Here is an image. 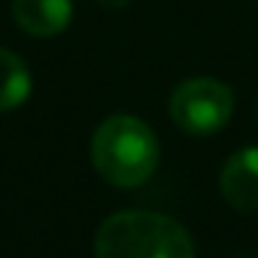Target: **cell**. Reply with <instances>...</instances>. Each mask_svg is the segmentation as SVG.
Returning a JSON list of instances; mask_svg holds the SVG:
<instances>
[{
  "instance_id": "1",
  "label": "cell",
  "mask_w": 258,
  "mask_h": 258,
  "mask_svg": "<svg viewBox=\"0 0 258 258\" xmlns=\"http://www.w3.org/2000/svg\"><path fill=\"white\" fill-rule=\"evenodd\" d=\"M95 258H195V241L178 219L128 208L100 222Z\"/></svg>"
},
{
  "instance_id": "7",
  "label": "cell",
  "mask_w": 258,
  "mask_h": 258,
  "mask_svg": "<svg viewBox=\"0 0 258 258\" xmlns=\"http://www.w3.org/2000/svg\"><path fill=\"white\" fill-rule=\"evenodd\" d=\"M103 9H125L131 3V0H97Z\"/></svg>"
},
{
  "instance_id": "4",
  "label": "cell",
  "mask_w": 258,
  "mask_h": 258,
  "mask_svg": "<svg viewBox=\"0 0 258 258\" xmlns=\"http://www.w3.org/2000/svg\"><path fill=\"white\" fill-rule=\"evenodd\" d=\"M219 191L236 211H258V147H241L225 161Z\"/></svg>"
},
{
  "instance_id": "6",
  "label": "cell",
  "mask_w": 258,
  "mask_h": 258,
  "mask_svg": "<svg viewBox=\"0 0 258 258\" xmlns=\"http://www.w3.org/2000/svg\"><path fill=\"white\" fill-rule=\"evenodd\" d=\"M34 89L31 70L17 53L0 47V111L20 108Z\"/></svg>"
},
{
  "instance_id": "2",
  "label": "cell",
  "mask_w": 258,
  "mask_h": 258,
  "mask_svg": "<svg viewBox=\"0 0 258 258\" xmlns=\"http://www.w3.org/2000/svg\"><path fill=\"white\" fill-rule=\"evenodd\" d=\"M156 131L134 114H114L97 125L92 136V164L106 183L136 189L147 183L158 167Z\"/></svg>"
},
{
  "instance_id": "5",
  "label": "cell",
  "mask_w": 258,
  "mask_h": 258,
  "mask_svg": "<svg viewBox=\"0 0 258 258\" xmlns=\"http://www.w3.org/2000/svg\"><path fill=\"white\" fill-rule=\"evenodd\" d=\"M12 14L28 36L50 39L67 31L73 20V0H12Z\"/></svg>"
},
{
  "instance_id": "3",
  "label": "cell",
  "mask_w": 258,
  "mask_h": 258,
  "mask_svg": "<svg viewBox=\"0 0 258 258\" xmlns=\"http://www.w3.org/2000/svg\"><path fill=\"white\" fill-rule=\"evenodd\" d=\"M169 117L191 136H211L233 117V89L208 75L186 78L169 97Z\"/></svg>"
},
{
  "instance_id": "8",
  "label": "cell",
  "mask_w": 258,
  "mask_h": 258,
  "mask_svg": "<svg viewBox=\"0 0 258 258\" xmlns=\"http://www.w3.org/2000/svg\"><path fill=\"white\" fill-rule=\"evenodd\" d=\"M255 117H258V106H255Z\"/></svg>"
}]
</instances>
